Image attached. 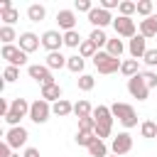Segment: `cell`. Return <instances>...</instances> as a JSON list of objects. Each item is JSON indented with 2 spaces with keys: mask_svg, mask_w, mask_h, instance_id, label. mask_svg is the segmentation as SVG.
Returning a JSON list of instances; mask_svg holds the SVG:
<instances>
[{
  "mask_svg": "<svg viewBox=\"0 0 157 157\" xmlns=\"http://www.w3.org/2000/svg\"><path fill=\"white\" fill-rule=\"evenodd\" d=\"M27 74H29V78H32V81H37V83H42V86L56 83V81H54L52 69H49V66H44V64H29V66H27Z\"/></svg>",
  "mask_w": 157,
  "mask_h": 157,
  "instance_id": "obj_7",
  "label": "cell"
},
{
  "mask_svg": "<svg viewBox=\"0 0 157 157\" xmlns=\"http://www.w3.org/2000/svg\"><path fill=\"white\" fill-rule=\"evenodd\" d=\"M27 137H29V132H27V128H22V125H17V128H10L7 132H5V142L15 150V147H22L25 142H27Z\"/></svg>",
  "mask_w": 157,
  "mask_h": 157,
  "instance_id": "obj_12",
  "label": "cell"
},
{
  "mask_svg": "<svg viewBox=\"0 0 157 157\" xmlns=\"http://www.w3.org/2000/svg\"><path fill=\"white\" fill-rule=\"evenodd\" d=\"M108 157H118V155H108Z\"/></svg>",
  "mask_w": 157,
  "mask_h": 157,
  "instance_id": "obj_48",
  "label": "cell"
},
{
  "mask_svg": "<svg viewBox=\"0 0 157 157\" xmlns=\"http://www.w3.org/2000/svg\"><path fill=\"white\" fill-rule=\"evenodd\" d=\"M140 34H142L145 39L157 37V15H150V17L140 20Z\"/></svg>",
  "mask_w": 157,
  "mask_h": 157,
  "instance_id": "obj_17",
  "label": "cell"
},
{
  "mask_svg": "<svg viewBox=\"0 0 157 157\" xmlns=\"http://www.w3.org/2000/svg\"><path fill=\"white\" fill-rule=\"evenodd\" d=\"M27 17H29L32 22H42V20L47 17V7L39 5V2H32V5L27 7Z\"/></svg>",
  "mask_w": 157,
  "mask_h": 157,
  "instance_id": "obj_20",
  "label": "cell"
},
{
  "mask_svg": "<svg viewBox=\"0 0 157 157\" xmlns=\"http://www.w3.org/2000/svg\"><path fill=\"white\" fill-rule=\"evenodd\" d=\"M10 157H20V155H15V152H12V155H10Z\"/></svg>",
  "mask_w": 157,
  "mask_h": 157,
  "instance_id": "obj_47",
  "label": "cell"
},
{
  "mask_svg": "<svg viewBox=\"0 0 157 157\" xmlns=\"http://www.w3.org/2000/svg\"><path fill=\"white\" fill-rule=\"evenodd\" d=\"M128 93H130L132 98H137V101H147L150 88H147V83L142 81V76H140V74H137V76H132V78H128Z\"/></svg>",
  "mask_w": 157,
  "mask_h": 157,
  "instance_id": "obj_11",
  "label": "cell"
},
{
  "mask_svg": "<svg viewBox=\"0 0 157 157\" xmlns=\"http://www.w3.org/2000/svg\"><path fill=\"white\" fill-rule=\"evenodd\" d=\"M140 135L147 137V140H150V137H157V123H155V120H145V123L140 125Z\"/></svg>",
  "mask_w": 157,
  "mask_h": 157,
  "instance_id": "obj_32",
  "label": "cell"
},
{
  "mask_svg": "<svg viewBox=\"0 0 157 157\" xmlns=\"http://www.w3.org/2000/svg\"><path fill=\"white\" fill-rule=\"evenodd\" d=\"M120 74L128 76V78L137 76V74H140V64H137V59H125V61L120 64Z\"/></svg>",
  "mask_w": 157,
  "mask_h": 157,
  "instance_id": "obj_21",
  "label": "cell"
},
{
  "mask_svg": "<svg viewBox=\"0 0 157 157\" xmlns=\"http://www.w3.org/2000/svg\"><path fill=\"white\" fill-rule=\"evenodd\" d=\"M93 120H96V137L103 140V137H110L113 132V113L108 105H96L93 108Z\"/></svg>",
  "mask_w": 157,
  "mask_h": 157,
  "instance_id": "obj_1",
  "label": "cell"
},
{
  "mask_svg": "<svg viewBox=\"0 0 157 157\" xmlns=\"http://www.w3.org/2000/svg\"><path fill=\"white\" fill-rule=\"evenodd\" d=\"M61 96H64V91H61V86H59V83L42 86V98H44V101H49L52 105H54L56 101H61Z\"/></svg>",
  "mask_w": 157,
  "mask_h": 157,
  "instance_id": "obj_18",
  "label": "cell"
},
{
  "mask_svg": "<svg viewBox=\"0 0 157 157\" xmlns=\"http://www.w3.org/2000/svg\"><path fill=\"white\" fill-rule=\"evenodd\" d=\"M66 61H69V56H64L61 52H52V54H47L44 66H49V69L54 71V69H64V66H66Z\"/></svg>",
  "mask_w": 157,
  "mask_h": 157,
  "instance_id": "obj_19",
  "label": "cell"
},
{
  "mask_svg": "<svg viewBox=\"0 0 157 157\" xmlns=\"http://www.w3.org/2000/svg\"><path fill=\"white\" fill-rule=\"evenodd\" d=\"M113 15L108 12V10H103V7H93L91 12H88V22L93 25V29H103V27H108V25H113Z\"/></svg>",
  "mask_w": 157,
  "mask_h": 157,
  "instance_id": "obj_9",
  "label": "cell"
},
{
  "mask_svg": "<svg viewBox=\"0 0 157 157\" xmlns=\"http://www.w3.org/2000/svg\"><path fill=\"white\" fill-rule=\"evenodd\" d=\"M39 44H42V37H37L34 32H22V34H20V39H17V47H20L22 52H27V54L37 52V49H39Z\"/></svg>",
  "mask_w": 157,
  "mask_h": 157,
  "instance_id": "obj_14",
  "label": "cell"
},
{
  "mask_svg": "<svg viewBox=\"0 0 157 157\" xmlns=\"http://www.w3.org/2000/svg\"><path fill=\"white\" fill-rule=\"evenodd\" d=\"M15 39H20V37L15 34V29L7 27V25H2V27H0V42H2V44H12Z\"/></svg>",
  "mask_w": 157,
  "mask_h": 157,
  "instance_id": "obj_33",
  "label": "cell"
},
{
  "mask_svg": "<svg viewBox=\"0 0 157 157\" xmlns=\"http://www.w3.org/2000/svg\"><path fill=\"white\" fill-rule=\"evenodd\" d=\"M140 76H142V81L147 83V88H155V86H157V71H142Z\"/></svg>",
  "mask_w": 157,
  "mask_h": 157,
  "instance_id": "obj_39",
  "label": "cell"
},
{
  "mask_svg": "<svg viewBox=\"0 0 157 157\" xmlns=\"http://www.w3.org/2000/svg\"><path fill=\"white\" fill-rule=\"evenodd\" d=\"M81 34H78V29H71V32H64V44L66 47H71V49H78L81 47Z\"/></svg>",
  "mask_w": 157,
  "mask_h": 157,
  "instance_id": "obj_27",
  "label": "cell"
},
{
  "mask_svg": "<svg viewBox=\"0 0 157 157\" xmlns=\"http://www.w3.org/2000/svg\"><path fill=\"white\" fill-rule=\"evenodd\" d=\"M52 113L59 115V118H66L69 113H74V103H69L66 98H61V101H56V103L52 105Z\"/></svg>",
  "mask_w": 157,
  "mask_h": 157,
  "instance_id": "obj_22",
  "label": "cell"
},
{
  "mask_svg": "<svg viewBox=\"0 0 157 157\" xmlns=\"http://www.w3.org/2000/svg\"><path fill=\"white\" fill-rule=\"evenodd\" d=\"M61 44H64V34H61L59 29H47V32L42 34V47H44L49 54H52V52H59Z\"/></svg>",
  "mask_w": 157,
  "mask_h": 157,
  "instance_id": "obj_10",
  "label": "cell"
},
{
  "mask_svg": "<svg viewBox=\"0 0 157 157\" xmlns=\"http://www.w3.org/2000/svg\"><path fill=\"white\" fill-rule=\"evenodd\" d=\"M74 140H76V145H78V147H86V150H88L98 137H96V132H83V130H78Z\"/></svg>",
  "mask_w": 157,
  "mask_h": 157,
  "instance_id": "obj_26",
  "label": "cell"
},
{
  "mask_svg": "<svg viewBox=\"0 0 157 157\" xmlns=\"http://www.w3.org/2000/svg\"><path fill=\"white\" fill-rule=\"evenodd\" d=\"M74 113H76V118H88V115H93V105L86 98H81L74 103Z\"/></svg>",
  "mask_w": 157,
  "mask_h": 157,
  "instance_id": "obj_23",
  "label": "cell"
},
{
  "mask_svg": "<svg viewBox=\"0 0 157 157\" xmlns=\"http://www.w3.org/2000/svg\"><path fill=\"white\" fill-rule=\"evenodd\" d=\"M88 155H91V157H108V147H105V142H103V140H96V142L88 147Z\"/></svg>",
  "mask_w": 157,
  "mask_h": 157,
  "instance_id": "obj_31",
  "label": "cell"
},
{
  "mask_svg": "<svg viewBox=\"0 0 157 157\" xmlns=\"http://www.w3.org/2000/svg\"><path fill=\"white\" fill-rule=\"evenodd\" d=\"M7 7H12V2L10 0H0V10H7Z\"/></svg>",
  "mask_w": 157,
  "mask_h": 157,
  "instance_id": "obj_46",
  "label": "cell"
},
{
  "mask_svg": "<svg viewBox=\"0 0 157 157\" xmlns=\"http://www.w3.org/2000/svg\"><path fill=\"white\" fill-rule=\"evenodd\" d=\"M76 86H78V91H93L96 78H93L91 74H81V76H78V81H76Z\"/></svg>",
  "mask_w": 157,
  "mask_h": 157,
  "instance_id": "obj_30",
  "label": "cell"
},
{
  "mask_svg": "<svg viewBox=\"0 0 157 157\" xmlns=\"http://www.w3.org/2000/svg\"><path fill=\"white\" fill-rule=\"evenodd\" d=\"M17 78H20V69H17V66H5L2 81H5V83H12V81H17Z\"/></svg>",
  "mask_w": 157,
  "mask_h": 157,
  "instance_id": "obj_36",
  "label": "cell"
},
{
  "mask_svg": "<svg viewBox=\"0 0 157 157\" xmlns=\"http://www.w3.org/2000/svg\"><path fill=\"white\" fill-rule=\"evenodd\" d=\"M105 52L110 54V56H115V59H120V54L125 52V44H123V39H108V44H105Z\"/></svg>",
  "mask_w": 157,
  "mask_h": 157,
  "instance_id": "obj_25",
  "label": "cell"
},
{
  "mask_svg": "<svg viewBox=\"0 0 157 157\" xmlns=\"http://www.w3.org/2000/svg\"><path fill=\"white\" fill-rule=\"evenodd\" d=\"M78 12H91L93 10V5H91V0H76V5H74Z\"/></svg>",
  "mask_w": 157,
  "mask_h": 157,
  "instance_id": "obj_41",
  "label": "cell"
},
{
  "mask_svg": "<svg viewBox=\"0 0 157 157\" xmlns=\"http://www.w3.org/2000/svg\"><path fill=\"white\" fill-rule=\"evenodd\" d=\"M78 130H83V132H96V120H93V115L78 118Z\"/></svg>",
  "mask_w": 157,
  "mask_h": 157,
  "instance_id": "obj_37",
  "label": "cell"
},
{
  "mask_svg": "<svg viewBox=\"0 0 157 157\" xmlns=\"http://www.w3.org/2000/svg\"><path fill=\"white\" fill-rule=\"evenodd\" d=\"M88 39H91V42H93V44H96L98 49L108 44V37H105V32H103V29H91V34H88Z\"/></svg>",
  "mask_w": 157,
  "mask_h": 157,
  "instance_id": "obj_34",
  "label": "cell"
},
{
  "mask_svg": "<svg viewBox=\"0 0 157 157\" xmlns=\"http://www.w3.org/2000/svg\"><path fill=\"white\" fill-rule=\"evenodd\" d=\"M29 105H32V103H27L25 98H12V103H10V113L5 115V123H7L10 128H17L20 120H22L25 115L29 118Z\"/></svg>",
  "mask_w": 157,
  "mask_h": 157,
  "instance_id": "obj_3",
  "label": "cell"
},
{
  "mask_svg": "<svg viewBox=\"0 0 157 157\" xmlns=\"http://www.w3.org/2000/svg\"><path fill=\"white\" fill-rule=\"evenodd\" d=\"M120 59H115V56H110L108 52H98L96 56H93V66L98 69V74H115V71H120Z\"/></svg>",
  "mask_w": 157,
  "mask_h": 157,
  "instance_id": "obj_4",
  "label": "cell"
},
{
  "mask_svg": "<svg viewBox=\"0 0 157 157\" xmlns=\"http://www.w3.org/2000/svg\"><path fill=\"white\" fill-rule=\"evenodd\" d=\"M0 54H2V59L7 61V66H25L27 64V52H22L20 47H15V44H2V49H0Z\"/></svg>",
  "mask_w": 157,
  "mask_h": 157,
  "instance_id": "obj_6",
  "label": "cell"
},
{
  "mask_svg": "<svg viewBox=\"0 0 157 157\" xmlns=\"http://www.w3.org/2000/svg\"><path fill=\"white\" fill-rule=\"evenodd\" d=\"M137 15H142V17L155 15V12H152V0H140V2H137Z\"/></svg>",
  "mask_w": 157,
  "mask_h": 157,
  "instance_id": "obj_38",
  "label": "cell"
},
{
  "mask_svg": "<svg viewBox=\"0 0 157 157\" xmlns=\"http://www.w3.org/2000/svg\"><path fill=\"white\" fill-rule=\"evenodd\" d=\"M49 115H52V103H49V101H44V98L32 101V105H29V120H32V123L42 125V123L49 120Z\"/></svg>",
  "mask_w": 157,
  "mask_h": 157,
  "instance_id": "obj_5",
  "label": "cell"
},
{
  "mask_svg": "<svg viewBox=\"0 0 157 157\" xmlns=\"http://www.w3.org/2000/svg\"><path fill=\"white\" fill-rule=\"evenodd\" d=\"M128 52H130V56H132V59H142V56H145V52H147V39H145L142 34L132 37V39H130V44H128Z\"/></svg>",
  "mask_w": 157,
  "mask_h": 157,
  "instance_id": "obj_16",
  "label": "cell"
},
{
  "mask_svg": "<svg viewBox=\"0 0 157 157\" xmlns=\"http://www.w3.org/2000/svg\"><path fill=\"white\" fill-rule=\"evenodd\" d=\"M96 54H98V47H96L91 39H83L81 47H78V56H83V59H93Z\"/></svg>",
  "mask_w": 157,
  "mask_h": 157,
  "instance_id": "obj_24",
  "label": "cell"
},
{
  "mask_svg": "<svg viewBox=\"0 0 157 157\" xmlns=\"http://www.w3.org/2000/svg\"><path fill=\"white\" fill-rule=\"evenodd\" d=\"M110 113H113V118H118V123L123 128H135L137 125V113L130 103H113Z\"/></svg>",
  "mask_w": 157,
  "mask_h": 157,
  "instance_id": "obj_2",
  "label": "cell"
},
{
  "mask_svg": "<svg viewBox=\"0 0 157 157\" xmlns=\"http://www.w3.org/2000/svg\"><path fill=\"white\" fill-rule=\"evenodd\" d=\"M118 12L123 17H132V12H137V2H130V0H120V7Z\"/></svg>",
  "mask_w": 157,
  "mask_h": 157,
  "instance_id": "obj_35",
  "label": "cell"
},
{
  "mask_svg": "<svg viewBox=\"0 0 157 157\" xmlns=\"http://www.w3.org/2000/svg\"><path fill=\"white\" fill-rule=\"evenodd\" d=\"M7 113H10V103H7V101H5V98H0V115H2V118H5V115H7Z\"/></svg>",
  "mask_w": 157,
  "mask_h": 157,
  "instance_id": "obj_43",
  "label": "cell"
},
{
  "mask_svg": "<svg viewBox=\"0 0 157 157\" xmlns=\"http://www.w3.org/2000/svg\"><path fill=\"white\" fill-rule=\"evenodd\" d=\"M142 61H145L147 66H157V49H147L145 56H142Z\"/></svg>",
  "mask_w": 157,
  "mask_h": 157,
  "instance_id": "obj_40",
  "label": "cell"
},
{
  "mask_svg": "<svg viewBox=\"0 0 157 157\" xmlns=\"http://www.w3.org/2000/svg\"><path fill=\"white\" fill-rule=\"evenodd\" d=\"M98 7H103V10H108V12H110L113 7H120V2H118V0H101V5H98Z\"/></svg>",
  "mask_w": 157,
  "mask_h": 157,
  "instance_id": "obj_42",
  "label": "cell"
},
{
  "mask_svg": "<svg viewBox=\"0 0 157 157\" xmlns=\"http://www.w3.org/2000/svg\"><path fill=\"white\" fill-rule=\"evenodd\" d=\"M10 155H12V147H10L7 142H2V145H0V157H10Z\"/></svg>",
  "mask_w": 157,
  "mask_h": 157,
  "instance_id": "obj_44",
  "label": "cell"
},
{
  "mask_svg": "<svg viewBox=\"0 0 157 157\" xmlns=\"http://www.w3.org/2000/svg\"><path fill=\"white\" fill-rule=\"evenodd\" d=\"M22 157H39V150H37V147H27Z\"/></svg>",
  "mask_w": 157,
  "mask_h": 157,
  "instance_id": "obj_45",
  "label": "cell"
},
{
  "mask_svg": "<svg viewBox=\"0 0 157 157\" xmlns=\"http://www.w3.org/2000/svg\"><path fill=\"white\" fill-rule=\"evenodd\" d=\"M113 27H115V34H118V37H128V39L137 37V27H135V20H132V17L118 15V17L113 20Z\"/></svg>",
  "mask_w": 157,
  "mask_h": 157,
  "instance_id": "obj_8",
  "label": "cell"
},
{
  "mask_svg": "<svg viewBox=\"0 0 157 157\" xmlns=\"http://www.w3.org/2000/svg\"><path fill=\"white\" fill-rule=\"evenodd\" d=\"M110 150H113V155H128L130 150H132V137H130V132H118L115 137H113V142H110Z\"/></svg>",
  "mask_w": 157,
  "mask_h": 157,
  "instance_id": "obj_13",
  "label": "cell"
},
{
  "mask_svg": "<svg viewBox=\"0 0 157 157\" xmlns=\"http://www.w3.org/2000/svg\"><path fill=\"white\" fill-rule=\"evenodd\" d=\"M83 64H86V59H83V56H78V54H74V56H69L66 69H69V71H74V74H81V71H83Z\"/></svg>",
  "mask_w": 157,
  "mask_h": 157,
  "instance_id": "obj_28",
  "label": "cell"
},
{
  "mask_svg": "<svg viewBox=\"0 0 157 157\" xmlns=\"http://www.w3.org/2000/svg\"><path fill=\"white\" fill-rule=\"evenodd\" d=\"M56 22H59V27L64 32H71V29H76V12L74 10H59L56 12Z\"/></svg>",
  "mask_w": 157,
  "mask_h": 157,
  "instance_id": "obj_15",
  "label": "cell"
},
{
  "mask_svg": "<svg viewBox=\"0 0 157 157\" xmlns=\"http://www.w3.org/2000/svg\"><path fill=\"white\" fill-rule=\"evenodd\" d=\"M17 17H20V12L15 10V7H7V10H0V20L7 25V27H12L15 22H17Z\"/></svg>",
  "mask_w": 157,
  "mask_h": 157,
  "instance_id": "obj_29",
  "label": "cell"
}]
</instances>
